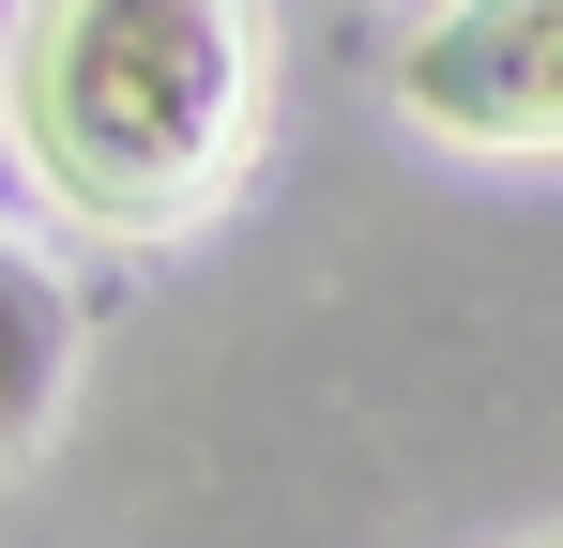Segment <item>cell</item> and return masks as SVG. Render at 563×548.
Masks as SVG:
<instances>
[{
    "label": "cell",
    "instance_id": "6da1fadb",
    "mask_svg": "<svg viewBox=\"0 0 563 548\" xmlns=\"http://www.w3.org/2000/svg\"><path fill=\"white\" fill-rule=\"evenodd\" d=\"M15 138L92 229H184L260 138L244 0H46L15 46Z\"/></svg>",
    "mask_w": 563,
    "mask_h": 548
},
{
    "label": "cell",
    "instance_id": "7a4b0ae2",
    "mask_svg": "<svg viewBox=\"0 0 563 548\" xmlns=\"http://www.w3.org/2000/svg\"><path fill=\"white\" fill-rule=\"evenodd\" d=\"M396 91L472 153H563V0H442Z\"/></svg>",
    "mask_w": 563,
    "mask_h": 548
},
{
    "label": "cell",
    "instance_id": "3957f363",
    "mask_svg": "<svg viewBox=\"0 0 563 548\" xmlns=\"http://www.w3.org/2000/svg\"><path fill=\"white\" fill-rule=\"evenodd\" d=\"M62 351H77V320H62V289L0 244V457L46 442V412H62Z\"/></svg>",
    "mask_w": 563,
    "mask_h": 548
}]
</instances>
